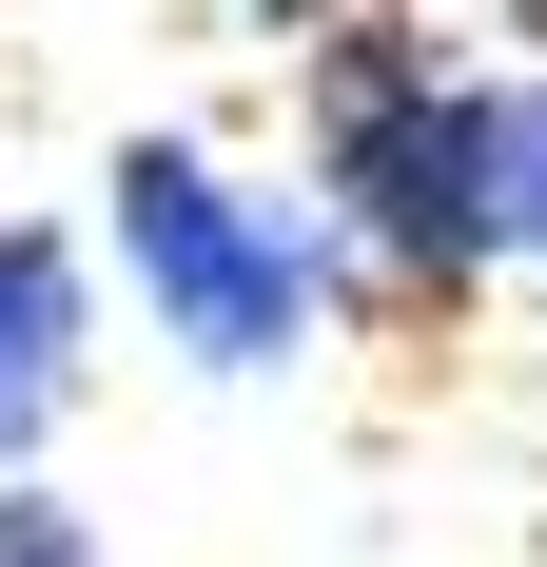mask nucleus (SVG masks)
<instances>
[{
	"label": "nucleus",
	"mask_w": 547,
	"mask_h": 567,
	"mask_svg": "<svg viewBox=\"0 0 547 567\" xmlns=\"http://www.w3.org/2000/svg\"><path fill=\"white\" fill-rule=\"evenodd\" d=\"M99 196H117V275H137V313H157L196 372H293V333H313V293H332V255H313L293 196H235L196 137H137Z\"/></svg>",
	"instance_id": "f03ea898"
},
{
	"label": "nucleus",
	"mask_w": 547,
	"mask_h": 567,
	"mask_svg": "<svg viewBox=\"0 0 547 567\" xmlns=\"http://www.w3.org/2000/svg\"><path fill=\"white\" fill-rule=\"evenodd\" d=\"M0 567H99V528L59 509V489H20V470H0Z\"/></svg>",
	"instance_id": "39448f33"
},
{
	"label": "nucleus",
	"mask_w": 547,
	"mask_h": 567,
	"mask_svg": "<svg viewBox=\"0 0 547 567\" xmlns=\"http://www.w3.org/2000/svg\"><path fill=\"white\" fill-rule=\"evenodd\" d=\"M313 176H332V235L372 255L391 313H450L469 275H508V235H489V79H450L411 20H352L313 59Z\"/></svg>",
	"instance_id": "f257e3e1"
},
{
	"label": "nucleus",
	"mask_w": 547,
	"mask_h": 567,
	"mask_svg": "<svg viewBox=\"0 0 547 567\" xmlns=\"http://www.w3.org/2000/svg\"><path fill=\"white\" fill-rule=\"evenodd\" d=\"M79 411V235L0 216V470Z\"/></svg>",
	"instance_id": "7ed1b4c3"
},
{
	"label": "nucleus",
	"mask_w": 547,
	"mask_h": 567,
	"mask_svg": "<svg viewBox=\"0 0 547 567\" xmlns=\"http://www.w3.org/2000/svg\"><path fill=\"white\" fill-rule=\"evenodd\" d=\"M489 235L547 275V79H489Z\"/></svg>",
	"instance_id": "20e7f679"
}]
</instances>
